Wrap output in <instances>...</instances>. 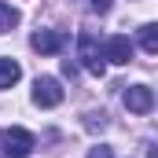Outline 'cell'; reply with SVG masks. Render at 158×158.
<instances>
[{
	"mask_svg": "<svg viewBox=\"0 0 158 158\" xmlns=\"http://www.w3.org/2000/svg\"><path fill=\"white\" fill-rule=\"evenodd\" d=\"M85 129H88V132H103V129H107V114H103V110H88V114H85Z\"/></svg>",
	"mask_w": 158,
	"mask_h": 158,
	"instance_id": "obj_10",
	"label": "cell"
},
{
	"mask_svg": "<svg viewBox=\"0 0 158 158\" xmlns=\"http://www.w3.org/2000/svg\"><path fill=\"white\" fill-rule=\"evenodd\" d=\"M77 59H81V66L88 74H96V77L107 74V48H99V40L92 33H81L77 37Z\"/></svg>",
	"mask_w": 158,
	"mask_h": 158,
	"instance_id": "obj_2",
	"label": "cell"
},
{
	"mask_svg": "<svg viewBox=\"0 0 158 158\" xmlns=\"http://www.w3.org/2000/svg\"><path fill=\"white\" fill-rule=\"evenodd\" d=\"M19 77H22V66L15 59H0V92L11 88V85H19Z\"/></svg>",
	"mask_w": 158,
	"mask_h": 158,
	"instance_id": "obj_7",
	"label": "cell"
},
{
	"mask_svg": "<svg viewBox=\"0 0 158 158\" xmlns=\"http://www.w3.org/2000/svg\"><path fill=\"white\" fill-rule=\"evenodd\" d=\"M33 103L37 107H59L63 103V88H59V81L55 77H37L33 81Z\"/></svg>",
	"mask_w": 158,
	"mask_h": 158,
	"instance_id": "obj_3",
	"label": "cell"
},
{
	"mask_svg": "<svg viewBox=\"0 0 158 158\" xmlns=\"http://www.w3.org/2000/svg\"><path fill=\"white\" fill-rule=\"evenodd\" d=\"M0 147H4V158H30V151L37 147L33 132L22 129V125H7L0 132Z\"/></svg>",
	"mask_w": 158,
	"mask_h": 158,
	"instance_id": "obj_1",
	"label": "cell"
},
{
	"mask_svg": "<svg viewBox=\"0 0 158 158\" xmlns=\"http://www.w3.org/2000/svg\"><path fill=\"white\" fill-rule=\"evenodd\" d=\"M107 59H110V63H118V66H125V63H129V59H132V44H129V37H110L107 40Z\"/></svg>",
	"mask_w": 158,
	"mask_h": 158,
	"instance_id": "obj_6",
	"label": "cell"
},
{
	"mask_svg": "<svg viewBox=\"0 0 158 158\" xmlns=\"http://www.w3.org/2000/svg\"><path fill=\"white\" fill-rule=\"evenodd\" d=\"M22 22V15H19V7H11V4H4L0 0V33H7V30H15Z\"/></svg>",
	"mask_w": 158,
	"mask_h": 158,
	"instance_id": "obj_8",
	"label": "cell"
},
{
	"mask_svg": "<svg viewBox=\"0 0 158 158\" xmlns=\"http://www.w3.org/2000/svg\"><path fill=\"white\" fill-rule=\"evenodd\" d=\"M30 44L37 48L40 55H55V52H63V44H66V33H59V30H37Z\"/></svg>",
	"mask_w": 158,
	"mask_h": 158,
	"instance_id": "obj_5",
	"label": "cell"
},
{
	"mask_svg": "<svg viewBox=\"0 0 158 158\" xmlns=\"http://www.w3.org/2000/svg\"><path fill=\"white\" fill-rule=\"evenodd\" d=\"M140 48L151 52V55H158V22H151V26L140 30Z\"/></svg>",
	"mask_w": 158,
	"mask_h": 158,
	"instance_id": "obj_9",
	"label": "cell"
},
{
	"mask_svg": "<svg viewBox=\"0 0 158 158\" xmlns=\"http://www.w3.org/2000/svg\"><path fill=\"white\" fill-rule=\"evenodd\" d=\"M92 7H96V11L103 15V11H110V0H92Z\"/></svg>",
	"mask_w": 158,
	"mask_h": 158,
	"instance_id": "obj_13",
	"label": "cell"
},
{
	"mask_svg": "<svg viewBox=\"0 0 158 158\" xmlns=\"http://www.w3.org/2000/svg\"><path fill=\"white\" fill-rule=\"evenodd\" d=\"M88 158H114V151H110V147H103V143H99V147H92V151H88Z\"/></svg>",
	"mask_w": 158,
	"mask_h": 158,
	"instance_id": "obj_11",
	"label": "cell"
},
{
	"mask_svg": "<svg viewBox=\"0 0 158 158\" xmlns=\"http://www.w3.org/2000/svg\"><path fill=\"white\" fill-rule=\"evenodd\" d=\"M125 107H129L132 114H147V110L155 107V92H151L147 85H132V88H125Z\"/></svg>",
	"mask_w": 158,
	"mask_h": 158,
	"instance_id": "obj_4",
	"label": "cell"
},
{
	"mask_svg": "<svg viewBox=\"0 0 158 158\" xmlns=\"http://www.w3.org/2000/svg\"><path fill=\"white\" fill-rule=\"evenodd\" d=\"M63 74H66V77H74V74H77V66H74L70 59H63Z\"/></svg>",
	"mask_w": 158,
	"mask_h": 158,
	"instance_id": "obj_12",
	"label": "cell"
}]
</instances>
